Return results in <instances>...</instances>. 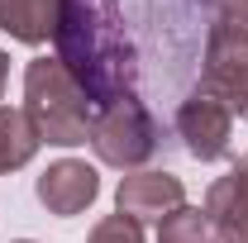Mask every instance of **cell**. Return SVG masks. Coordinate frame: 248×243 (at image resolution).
Returning a JSON list of instances; mask_svg holds the SVG:
<instances>
[{
  "label": "cell",
  "mask_w": 248,
  "mask_h": 243,
  "mask_svg": "<svg viewBox=\"0 0 248 243\" xmlns=\"http://www.w3.org/2000/svg\"><path fill=\"white\" fill-rule=\"evenodd\" d=\"M58 62L86 91L91 105H115L134 95L139 58L124 33L120 0H62L58 5Z\"/></svg>",
  "instance_id": "1"
},
{
  "label": "cell",
  "mask_w": 248,
  "mask_h": 243,
  "mask_svg": "<svg viewBox=\"0 0 248 243\" xmlns=\"http://www.w3.org/2000/svg\"><path fill=\"white\" fill-rule=\"evenodd\" d=\"M24 115H29L38 143L77 148L91 138L95 105L86 100V91L72 81V72L58 58H33L24 67Z\"/></svg>",
  "instance_id": "2"
},
{
  "label": "cell",
  "mask_w": 248,
  "mask_h": 243,
  "mask_svg": "<svg viewBox=\"0 0 248 243\" xmlns=\"http://www.w3.org/2000/svg\"><path fill=\"white\" fill-rule=\"evenodd\" d=\"M91 148H95V157H100L105 167H120V172H134V167H143V162L153 157L157 124H153V115L143 110L139 95L105 105L91 120Z\"/></svg>",
  "instance_id": "3"
},
{
  "label": "cell",
  "mask_w": 248,
  "mask_h": 243,
  "mask_svg": "<svg viewBox=\"0 0 248 243\" xmlns=\"http://www.w3.org/2000/svg\"><path fill=\"white\" fill-rule=\"evenodd\" d=\"M177 134H182L186 152L196 162H219L229 152V134H234V115L219 105L215 95L191 91L177 110Z\"/></svg>",
  "instance_id": "4"
},
{
  "label": "cell",
  "mask_w": 248,
  "mask_h": 243,
  "mask_svg": "<svg viewBox=\"0 0 248 243\" xmlns=\"http://www.w3.org/2000/svg\"><path fill=\"white\" fill-rule=\"evenodd\" d=\"M115 205L134 224H143V219H157L162 224L172 210L186 205V186L172 172H129L120 182V191H115Z\"/></svg>",
  "instance_id": "5"
},
{
  "label": "cell",
  "mask_w": 248,
  "mask_h": 243,
  "mask_svg": "<svg viewBox=\"0 0 248 243\" xmlns=\"http://www.w3.org/2000/svg\"><path fill=\"white\" fill-rule=\"evenodd\" d=\"M95 191H100L95 167L77 162V157H62V162H53V167L38 177V200L53 214H81L95 200Z\"/></svg>",
  "instance_id": "6"
},
{
  "label": "cell",
  "mask_w": 248,
  "mask_h": 243,
  "mask_svg": "<svg viewBox=\"0 0 248 243\" xmlns=\"http://www.w3.org/2000/svg\"><path fill=\"white\" fill-rule=\"evenodd\" d=\"M205 58H248V0H205Z\"/></svg>",
  "instance_id": "7"
},
{
  "label": "cell",
  "mask_w": 248,
  "mask_h": 243,
  "mask_svg": "<svg viewBox=\"0 0 248 243\" xmlns=\"http://www.w3.org/2000/svg\"><path fill=\"white\" fill-rule=\"evenodd\" d=\"M58 5L62 0H0V29L38 48L58 33Z\"/></svg>",
  "instance_id": "8"
},
{
  "label": "cell",
  "mask_w": 248,
  "mask_h": 243,
  "mask_svg": "<svg viewBox=\"0 0 248 243\" xmlns=\"http://www.w3.org/2000/svg\"><path fill=\"white\" fill-rule=\"evenodd\" d=\"M205 214L215 224L219 243H248V191L234 177H219L205 196Z\"/></svg>",
  "instance_id": "9"
},
{
  "label": "cell",
  "mask_w": 248,
  "mask_h": 243,
  "mask_svg": "<svg viewBox=\"0 0 248 243\" xmlns=\"http://www.w3.org/2000/svg\"><path fill=\"white\" fill-rule=\"evenodd\" d=\"M33 152H38V134H33L29 115L0 105V172H15V167L33 162Z\"/></svg>",
  "instance_id": "10"
},
{
  "label": "cell",
  "mask_w": 248,
  "mask_h": 243,
  "mask_svg": "<svg viewBox=\"0 0 248 243\" xmlns=\"http://www.w3.org/2000/svg\"><path fill=\"white\" fill-rule=\"evenodd\" d=\"M157 243H219V234H215V224H210L205 210L182 205V210H172L157 224Z\"/></svg>",
  "instance_id": "11"
},
{
  "label": "cell",
  "mask_w": 248,
  "mask_h": 243,
  "mask_svg": "<svg viewBox=\"0 0 248 243\" xmlns=\"http://www.w3.org/2000/svg\"><path fill=\"white\" fill-rule=\"evenodd\" d=\"M86 243H143V229H139L134 219H124V214H105L91 229Z\"/></svg>",
  "instance_id": "12"
},
{
  "label": "cell",
  "mask_w": 248,
  "mask_h": 243,
  "mask_svg": "<svg viewBox=\"0 0 248 243\" xmlns=\"http://www.w3.org/2000/svg\"><path fill=\"white\" fill-rule=\"evenodd\" d=\"M229 177H234V182H239V186L248 191V152L239 157V162H234V172H229Z\"/></svg>",
  "instance_id": "13"
},
{
  "label": "cell",
  "mask_w": 248,
  "mask_h": 243,
  "mask_svg": "<svg viewBox=\"0 0 248 243\" xmlns=\"http://www.w3.org/2000/svg\"><path fill=\"white\" fill-rule=\"evenodd\" d=\"M5 76H10V58L0 53V100H5Z\"/></svg>",
  "instance_id": "14"
},
{
  "label": "cell",
  "mask_w": 248,
  "mask_h": 243,
  "mask_svg": "<svg viewBox=\"0 0 248 243\" xmlns=\"http://www.w3.org/2000/svg\"><path fill=\"white\" fill-rule=\"evenodd\" d=\"M19 243H29V239H19Z\"/></svg>",
  "instance_id": "15"
}]
</instances>
